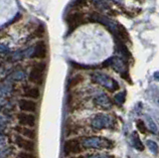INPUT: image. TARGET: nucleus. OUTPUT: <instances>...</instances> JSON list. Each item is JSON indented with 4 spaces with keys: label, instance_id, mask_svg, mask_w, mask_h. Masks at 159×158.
Wrapping results in <instances>:
<instances>
[{
    "label": "nucleus",
    "instance_id": "obj_30",
    "mask_svg": "<svg viewBox=\"0 0 159 158\" xmlns=\"http://www.w3.org/2000/svg\"><path fill=\"white\" fill-rule=\"evenodd\" d=\"M158 103H159V100H158Z\"/></svg>",
    "mask_w": 159,
    "mask_h": 158
},
{
    "label": "nucleus",
    "instance_id": "obj_22",
    "mask_svg": "<svg viewBox=\"0 0 159 158\" xmlns=\"http://www.w3.org/2000/svg\"><path fill=\"white\" fill-rule=\"evenodd\" d=\"M83 80V78H82V76H76V77H74L71 81H70V87H74V86H76V85H78V84L81 82Z\"/></svg>",
    "mask_w": 159,
    "mask_h": 158
},
{
    "label": "nucleus",
    "instance_id": "obj_4",
    "mask_svg": "<svg viewBox=\"0 0 159 158\" xmlns=\"http://www.w3.org/2000/svg\"><path fill=\"white\" fill-rule=\"evenodd\" d=\"M45 71H46V64L45 63H39L35 65L29 75V80L37 85H41L44 81Z\"/></svg>",
    "mask_w": 159,
    "mask_h": 158
},
{
    "label": "nucleus",
    "instance_id": "obj_18",
    "mask_svg": "<svg viewBox=\"0 0 159 158\" xmlns=\"http://www.w3.org/2000/svg\"><path fill=\"white\" fill-rule=\"evenodd\" d=\"M145 120H146V123H147V125L149 127V129H150L152 132H156L157 131V125H156L155 121H154L149 115L145 116Z\"/></svg>",
    "mask_w": 159,
    "mask_h": 158
},
{
    "label": "nucleus",
    "instance_id": "obj_3",
    "mask_svg": "<svg viewBox=\"0 0 159 158\" xmlns=\"http://www.w3.org/2000/svg\"><path fill=\"white\" fill-rule=\"evenodd\" d=\"M83 145L87 148H96V149H102V148H111V142L103 137L91 136L86 138L83 141Z\"/></svg>",
    "mask_w": 159,
    "mask_h": 158
},
{
    "label": "nucleus",
    "instance_id": "obj_13",
    "mask_svg": "<svg viewBox=\"0 0 159 158\" xmlns=\"http://www.w3.org/2000/svg\"><path fill=\"white\" fill-rule=\"evenodd\" d=\"M15 130H17L19 133H21L22 135L28 137L29 139H31V140H33V139L36 138V132H35V130L30 129V128H28V127L20 125V126L15 127Z\"/></svg>",
    "mask_w": 159,
    "mask_h": 158
},
{
    "label": "nucleus",
    "instance_id": "obj_10",
    "mask_svg": "<svg viewBox=\"0 0 159 158\" xmlns=\"http://www.w3.org/2000/svg\"><path fill=\"white\" fill-rule=\"evenodd\" d=\"M47 55V46L43 41L38 42L37 45L35 46L34 50H33V54L32 57L37 58V59H44L46 58Z\"/></svg>",
    "mask_w": 159,
    "mask_h": 158
},
{
    "label": "nucleus",
    "instance_id": "obj_9",
    "mask_svg": "<svg viewBox=\"0 0 159 158\" xmlns=\"http://www.w3.org/2000/svg\"><path fill=\"white\" fill-rule=\"evenodd\" d=\"M16 144L20 147L22 148V149H24L25 151H30L32 152L34 151L35 149V143L33 140L31 139H26V138H24L22 136L20 135H17L16 136Z\"/></svg>",
    "mask_w": 159,
    "mask_h": 158
},
{
    "label": "nucleus",
    "instance_id": "obj_25",
    "mask_svg": "<svg viewBox=\"0 0 159 158\" xmlns=\"http://www.w3.org/2000/svg\"><path fill=\"white\" fill-rule=\"evenodd\" d=\"M87 1L88 0H75L74 5L75 6H82V5H84V4H86Z\"/></svg>",
    "mask_w": 159,
    "mask_h": 158
},
{
    "label": "nucleus",
    "instance_id": "obj_14",
    "mask_svg": "<svg viewBox=\"0 0 159 158\" xmlns=\"http://www.w3.org/2000/svg\"><path fill=\"white\" fill-rule=\"evenodd\" d=\"M24 95L29 98H33V100H37L40 97V91L38 88H34V87H30L27 88L26 90L24 91Z\"/></svg>",
    "mask_w": 159,
    "mask_h": 158
},
{
    "label": "nucleus",
    "instance_id": "obj_7",
    "mask_svg": "<svg viewBox=\"0 0 159 158\" xmlns=\"http://www.w3.org/2000/svg\"><path fill=\"white\" fill-rule=\"evenodd\" d=\"M83 22H84V15L80 12L72 13L67 17V23L69 27H71V31L76 29L79 25H81Z\"/></svg>",
    "mask_w": 159,
    "mask_h": 158
},
{
    "label": "nucleus",
    "instance_id": "obj_21",
    "mask_svg": "<svg viewBox=\"0 0 159 158\" xmlns=\"http://www.w3.org/2000/svg\"><path fill=\"white\" fill-rule=\"evenodd\" d=\"M136 126L138 128V130L140 131L141 133H145L146 131V128H145V124H144V121L141 120H138L136 121Z\"/></svg>",
    "mask_w": 159,
    "mask_h": 158
},
{
    "label": "nucleus",
    "instance_id": "obj_2",
    "mask_svg": "<svg viewBox=\"0 0 159 158\" xmlns=\"http://www.w3.org/2000/svg\"><path fill=\"white\" fill-rule=\"evenodd\" d=\"M111 66L114 71L119 73L122 76L123 79H127V67L125 60H123L122 58L119 57H111L107 59V60L103 63V67Z\"/></svg>",
    "mask_w": 159,
    "mask_h": 158
},
{
    "label": "nucleus",
    "instance_id": "obj_29",
    "mask_svg": "<svg viewBox=\"0 0 159 158\" xmlns=\"http://www.w3.org/2000/svg\"><path fill=\"white\" fill-rule=\"evenodd\" d=\"M70 158H75V157H70Z\"/></svg>",
    "mask_w": 159,
    "mask_h": 158
},
{
    "label": "nucleus",
    "instance_id": "obj_5",
    "mask_svg": "<svg viewBox=\"0 0 159 158\" xmlns=\"http://www.w3.org/2000/svg\"><path fill=\"white\" fill-rule=\"evenodd\" d=\"M112 125V118L111 115L99 113L96 115L92 120V126L94 129H103V128H108Z\"/></svg>",
    "mask_w": 159,
    "mask_h": 158
},
{
    "label": "nucleus",
    "instance_id": "obj_6",
    "mask_svg": "<svg viewBox=\"0 0 159 158\" xmlns=\"http://www.w3.org/2000/svg\"><path fill=\"white\" fill-rule=\"evenodd\" d=\"M81 143H80L77 139H71L68 140L65 143L64 146V151L67 155L70 154H76V153L81 152Z\"/></svg>",
    "mask_w": 159,
    "mask_h": 158
},
{
    "label": "nucleus",
    "instance_id": "obj_17",
    "mask_svg": "<svg viewBox=\"0 0 159 158\" xmlns=\"http://www.w3.org/2000/svg\"><path fill=\"white\" fill-rule=\"evenodd\" d=\"M125 97H126V92L124 91V92L118 93L117 95H116V97H114V101H116L117 105L121 106L124 103V102H125Z\"/></svg>",
    "mask_w": 159,
    "mask_h": 158
},
{
    "label": "nucleus",
    "instance_id": "obj_28",
    "mask_svg": "<svg viewBox=\"0 0 159 158\" xmlns=\"http://www.w3.org/2000/svg\"><path fill=\"white\" fill-rule=\"evenodd\" d=\"M153 77H154V79H155L156 81H159V72H155V73H154Z\"/></svg>",
    "mask_w": 159,
    "mask_h": 158
},
{
    "label": "nucleus",
    "instance_id": "obj_12",
    "mask_svg": "<svg viewBox=\"0 0 159 158\" xmlns=\"http://www.w3.org/2000/svg\"><path fill=\"white\" fill-rule=\"evenodd\" d=\"M94 102H96V105L102 106L103 108H109L111 106V100H109V97L107 95H104V93H102V95L98 96L94 98Z\"/></svg>",
    "mask_w": 159,
    "mask_h": 158
},
{
    "label": "nucleus",
    "instance_id": "obj_11",
    "mask_svg": "<svg viewBox=\"0 0 159 158\" xmlns=\"http://www.w3.org/2000/svg\"><path fill=\"white\" fill-rule=\"evenodd\" d=\"M19 107L23 111L34 112L37 110V103L34 101L30 100H21L19 102Z\"/></svg>",
    "mask_w": 159,
    "mask_h": 158
},
{
    "label": "nucleus",
    "instance_id": "obj_16",
    "mask_svg": "<svg viewBox=\"0 0 159 158\" xmlns=\"http://www.w3.org/2000/svg\"><path fill=\"white\" fill-rule=\"evenodd\" d=\"M132 142H133L134 147H135L136 149L140 150V151H142V150L144 149V146H143V144H142L141 140L139 139V137H138V135H137L136 131L132 133Z\"/></svg>",
    "mask_w": 159,
    "mask_h": 158
},
{
    "label": "nucleus",
    "instance_id": "obj_19",
    "mask_svg": "<svg viewBox=\"0 0 159 158\" xmlns=\"http://www.w3.org/2000/svg\"><path fill=\"white\" fill-rule=\"evenodd\" d=\"M146 145H147V147L150 149V151L152 152V153H158V145H157V143L156 142H154V141H152V140H150V139H148L147 141H146Z\"/></svg>",
    "mask_w": 159,
    "mask_h": 158
},
{
    "label": "nucleus",
    "instance_id": "obj_23",
    "mask_svg": "<svg viewBox=\"0 0 159 158\" xmlns=\"http://www.w3.org/2000/svg\"><path fill=\"white\" fill-rule=\"evenodd\" d=\"M45 34V29H44V26H40L36 31L34 32V37H42L44 36Z\"/></svg>",
    "mask_w": 159,
    "mask_h": 158
},
{
    "label": "nucleus",
    "instance_id": "obj_8",
    "mask_svg": "<svg viewBox=\"0 0 159 158\" xmlns=\"http://www.w3.org/2000/svg\"><path fill=\"white\" fill-rule=\"evenodd\" d=\"M18 121H19V124L21 126L33 127L36 124V117L33 115H30V113L22 112L18 115Z\"/></svg>",
    "mask_w": 159,
    "mask_h": 158
},
{
    "label": "nucleus",
    "instance_id": "obj_26",
    "mask_svg": "<svg viewBox=\"0 0 159 158\" xmlns=\"http://www.w3.org/2000/svg\"><path fill=\"white\" fill-rule=\"evenodd\" d=\"M8 51V48L3 45V44H0V54H2V53H5V52H7Z\"/></svg>",
    "mask_w": 159,
    "mask_h": 158
},
{
    "label": "nucleus",
    "instance_id": "obj_27",
    "mask_svg": "<svg viewBox=\"0 0 159 158\" xmlns=\"http://www.w3.org/2000/svg\"><path fill=\"white\" fill-rule=\"evenodd\" d=\"M88 158H111V157L107 156V155H93V156H89Z\"/></svg>",
    "mask_w": 159,
    "mask_h": 158
},
{
    "label": "nucleus",
    "instance_id": "obj_20",
    "mask_svg": "<svg viewBox=\"0 0 159 158\" xmlns=\"http://www.w3.org/2000/svg\"><path fill=\"white\" fill-rule=\"evenodd\" d=\"M17 158H36V156L30 151H22L18 154Z\"/></svg>",
    "mask_w": 159,
    "mask_h": 158
},
{
    "label": "nucleus",
    "instance_id": "obj_1",
    "mask_svg": "<svg viewBox=\"0 0 159 158\" xmlns=\"http://www.w3.org/2000/svg\"><path fill=\"white\" fill-rule=\"evenodd\" d=\"M92 80L93 83L98 84L102 87H104L107 90L114 92L118 88V84L116 81H114L112 78L108 77L106 74L102 73H94L92 75Z\"/></svg>",
    "mask_w": 159,
    "mask_h": 158
},
{
    "label": "nucleus",
    "instance_id": "obj_15",
    "mask_svg": "<svg viewBox=\"0 0 159 158\" xmlns=\"http://www.w3.org/2000/svg\"><path fill=\"white\" fill-rule=\"evenodd\" d=\"M117 51L119 52V54L121 55L123 60H127L130 57V53H129L127 47L124 45V44L121 41H117Z\"/></svg>",
    "mask_w": 159,
    "mask_h": 158
},
{
    "label": "nucleus",
    "instance_id": "obj_24",
    "mask_svg": "<svg viewBox=\"0 0 159 158\" xmlns=\"http://www.w3.org/2000/svg\"><path fill=\"white\" fill-rule=\"evenodd\" d=\"M96 5L98 8H102V9H109V6L107 5V4L103 1H101V0H98V1L96 2Z\"/></svg>",
    "mask_w": 159,
    "mask_h": 158
}]
</instances>
